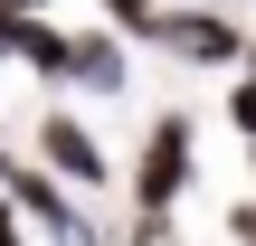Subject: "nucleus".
<instances>
[{
	"label": "nucleus",
	"mask_w": 256,
	"mask_h": 246,
	"mask_svg": "<svg viewBox=\"0 0 256 246\" xmlns=\"http://www.w3.org/2000/svg\"><path fill=\"white\" fill-rule=\"evenodd\" d=\"M38 161H57L66 190H104V180H114L104 152H95V133H86L76 114H38Z\"/></svg>",
	"instance_id": "obj_3"
},
{
	"label": "nucleus",
	"mask_w": 256,
	"mask_h": 246,
	"mask_svg": "<svg viewBox=\"0 0 256 246\" xmlns=\"http://www.w3.org/2000/svg\"><path fill=\"white\" fill-rule=\"evenodd\" d=\"M180 190H190V123H180V114H162V123H152V142H142V161H133V209H142V218H162Z\"/></svg>",
	"instance_id": "obj_1"
},
{
	"label": "nucleus",
	"mask_w": 256,
	"mask_h": 246,
	"mask_svg": "<svg viewBox=\"0 0 256 246\" xmlns=\"http://www.w3.org/2000/svg\"><path fill=\"white\" fill-rule=\"evenodd\" d=\"M0 246H19V218H10V209H0Z\"/></svg>",
	"instance_id": "obj_6"
},
{
	"label": "nucleus",
	"mask_w": 256,
	"mask_h": 246,
	"mask_svg": "<svg viewBox=\"0 0 256 246\" xmlns=\"http://www.w3.org/2000/svg\"><path fill=\"white\" fill-rule=\"evenodd\" d=\"M247 76H256V28H247Z\"/></svg>",
	"instance_id": "obj_8"
},
{
	"label": "nucleus",
	"mask_w": 256,
	"mask_h": 246,
	"mask_svg": "<svg viewBox=\"0 0 256 246\" xmlns=\"http://www.w3.org/2000/svg\"><path fill=\"white\" fill-rule=\"evenodd\" d=\"M228 123L256 142V76H238V85H228Z\"/></svg>",
	"instance_id": "obj_5"
},
{
	"label": "nucleus",
	"mask_w": 256,
	"mask_h": 246,
	"mask_svg": "<svg viewBox=\"0 0 256 246\" xmlns=\"http://www.w3.org/2000/svg\"><path fill=\"white\" fill-rule=\"evenodd\" d=\"M104 19H114V38H152V28H162L152 0H104Z\"/></svg>",
	"instance_id": "obj_4"
},
{
	"label": "nucleus",
	"mask_w": 256,
	"mask_h": 246,
	"mask_svg": "<svg viewBox=\"0 0 256 246\" xmlns=\"http://www.w3.org/2000/svg\"><path fill=\"white\" fill-rule=\"evenodd\" d=\"M10 9H19V19H28V9H48V0H10Z\"/></svg>",
	"instance_id": "obj_7"
},
{
	"label": "nucleus",
	"mask_w": 256,
	"mask_h": 246,
	"mask_svg": "<svg viewBox=\"0 0 256 246\" xmlns=\"http://www.w3.org/2000/svg\"><path fill=\"white\" fill-rule=\"evenodd\" d=\"M152 38H171L180 57H200V66H247V28L238 19H218V9H162V28Z\"/></svg>",
	"instance_id": "obj_2"
}]
</instances>
